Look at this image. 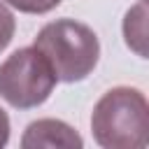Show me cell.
Here are the masks:
<instances>
[{
  "label": "cell",
  "mask_w": 149,
  "mask_h": 149,
  "mask_svg": "<svg viewBox=\"0 0 149 149\" xmlns=\"http://www.w3.org/2000/svg\"><path fill=\"white\" fill-rule=\"evenodd\" d=\"M93 140L105 149H142L149 142V105L140 88L114 86L91 114Z\"/></svg>",
  "instance_id": "obj_1"
},
{
  "label": "cell",
  "mask_w": 149,
  "mask_h": 149,
  "mask_svg": "<svg viewBox=\"0 0 149 149\" xmlns=\"http://www.w3.org/2000/svg\"><path fill=\"white\" fill-rule=\"evenodd\" d=\"M33 47L49 63L56 81L65 84L86 79L100 58L98 35L74 19H56L42 26Z\"/></svg>",
  "instance_id": "obj_2"
},
{
  "label": "cell",
  "mask_w": 149,
  "mask_h": 149,
  "mask_svg": "<svg viewBox=\"0 0 149 149\" xmlns=\"http://www.w3.org/2000/svg\"><path fill=\"white\" fill-rule=\"evenodd\" d=\"M56 77L35 47L16 49L0 65V98L16 109H30L51 95Z\"/></svg>",
  "instance_id": "obj_3"
},
{
  "label": "cell",
  "mask_w": 149,
  "mask_h": 149,
  "mask_svg": "<svg viewBox=\"0 0 149 149\" xmlns=\"http://www.w3.org/2000/svg\"><path fill=\"white\" fill-rule=\"evenodd\" d=\"M84 144L81 135L68 126L61 119H37L28 123L21 147L23 149H37V147H68V149H79Z\"/></svg>",
  "instance_id": "obj_4"
},
{
  "label": "cell",
  "mask_w": 149,
  "mask_h": 149,
  "mask_svg": "<svg viewBox=\"0 0 149 149\" xmlns=\"http://www.w3.org/2000/svg\"><path fill=\"white\" fill-rule=\"evenodd\" d=\"M123 37L126 44L137 54V56H147V7L140 0L133 9H128L126 19H123Z\"/></svg>",
  "instance_id": "obj_5"
},
{
  "label": "cell",
  "mask_w": 149,
  "mask_h": 149,
  "mask_svg": "<svg viewBox=\"0 0 149 149\" xmlns=\"http://www.w3.org/2000/svg\"><path fill=\"white\" fill-rule=\"evenodd\" d=\"M5 2L23 14H47V12L56 9L63 0H5Z\"/></svg>",
  "instance_id": "obj_6"
},
{
  "label": "cell",
  "mask_w": 149,
  "mask_h": 149,
  "mask_svg": "<svg viewBox=\"0 0 149 149\" xmlns=\"http://www.w3.org/2000/svg\"><path fill=\"white\" fill-rule=\"evenodd\" d=\"M14 28H16L14 14H12V9L0 0V51H5L7 44L12 42V37H14Z\"/></svg>",
  "instance_id": "obj_7"
},
{
  "label": "cell",
  "mask_w": 149,
  "mask_h": 149,
  "mask_svg": "<svg viewBox=\"0 0 149 149\" xmlns=\"http://www.w3.org/2000/svg\"><path fill=\"white\" fill-rule=\"evenodd\" d=\"M9 140V116L7 112L0 107V147H5Z\"/></svg>",
  "instance_id": "obj_8"
}]
</instances>
